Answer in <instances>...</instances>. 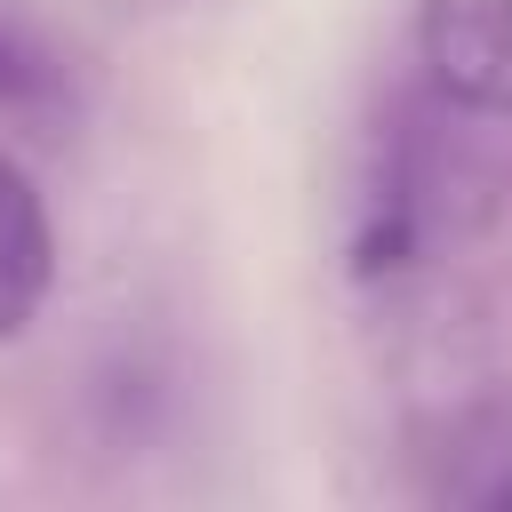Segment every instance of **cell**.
Masks as SVG:
<instances>
[{
    "label": "cell",
    "instance_id": "1",
    "mask_svg": "<svg viewBox=\"0 0 512 512\" xmlns=\"http://www.w3.org/2000/svg\"><path fill=\"white\" fill-rule=\"evenodd\" d=\"M416 48L448 104L512 112V0H416Z\"/></svg>",
    "mask_w": 512,
    "mask_h": 512
},
{
    "label": "cell",
    "instance_id": "2",
    "mask_svg": "<svg viewBox=\"0 0 512 512\" xmlns=\"http://www.w3.org/2000/svg\"><path fill=\"white\" fill-rule=\"evenodd\" d=\"M56 280V232L40 208V184L0 152V344L32 328V312L48 304Z\"/></svg>",
    "mask_w": 512,
    "mask_h": 512
},
{
    "label": "cell",
    "instance_id": "3",
    "mask_svg": "<svg viewBox=\"0 0 512 512\" xmlns=\"http://www.w3.org/2000/svg\"><path fill=\"white\" fill-rule=\"evenodd\" d=\"M56 56L40 48V40H24L16 24H0V112H40V104H56Z\"/></svg>",
    "mask_w": 512,
    "mask_h": 512
},
{
    "label": "cell",
    "instance_id": "4",
    "mask_svg": "<svg viewBox=\"0 0 512 512\" xmlns=\"http://www.w3.org/2000/svg\"><path fill=\"white\" fill-rule=\"evenodd\" d=\"M488 504H512V472H504V480H496V488H488Z\"/></svg>",
    "mask_w": 512,
    "mask_h": 512
}]
</instances>
